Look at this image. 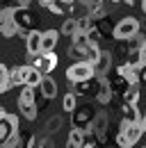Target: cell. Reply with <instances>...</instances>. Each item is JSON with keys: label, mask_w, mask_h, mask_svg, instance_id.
I'll return each mask as SVG.
<instances>
[{"label": "cell", "mask_w": 146, "mask_h": 148, "mask_svg": "<svg viewBox=\"0 0 146 148\" xmlns=\"http://www.w3.org/2000/svg\"><path fill=\"white\" fill-rule=\"evenodd\" d=\"M116 77H121L126 84H139V69L137 66H132L130 62H123V64H119L116 66Z\"/></svg>", "instance_id": "30bf717a"}, {"label": "cell", "mask_w": 146, "mask_h": 148, "mask_svg": "<svg viewBox=\"0 0 146 148\" xmlns=\"http://www.w3.org/2000/svg\"><path fill=\"white\" fill-rule=\"evenodd\" d=\"M107 123H110V116L105 112H96V119L91 123V134L96 137V144H107Z\"/></svg>", "instance_id": "8992f818"}, {"label": "cell", "mask_w": 146, "mask_h": 148, "mask_svg": "<svg viewBox=\"0 0 146 148\" xmlns=\"http://www.w3.org/2000/svg\"><path fill=\"white\" fill-rule=\"evenodd\" d=\"M123 103H128V105H137V100H139V84H130L126 91H123Z\"/></svg>", "instance_id": "7402d4cb"}, {"label": "cell", "mask_w": 146, "mask_h": 148, "mask_svg": "<svg viewBox=\"0 0 146 148\" xmlns=\"http://www.w3.org/2000/svg\"><path fill=\"white\" fill-rule=\"evenodd\" d=\"M142 134H144V128H142V123H130V121H121V125H119V134H116V144L121 148H132L139 139H142Z\"/></svg>", "instance_id": "6da1fadb"}, {"label": "cell", "mask_w": 146, "mask_h": 148, "mask_svg": "<svg viewBox=\"0 0 146 148\" xmlns=\"http://www.w3.org/2000/svg\"><path fill=\"white\" fill-rule=\"evenodd\" d=\"M121 112H123V119L126 121H130V123H142V114H139V110H137V105H128V103H123L121 105Z\"/></svg>", "instance_id": "2e32d148"}, {"label": "cell", "mask_w": 146, "mask_h": 148, "mask_svg": "<svg viewBox=\"0 0 146 148\" xmlns=\"http://www.w3.org/2000/svg\"><path fill=\"white\" fill-rule=\"evenodd\" d=\"M9 84H12V87L25 84V66H14V69H9Z\"/></svg>", "instance_id": "d6986e66"}, {"label": "cell", "mask_w": 146, "mask_h": 148, "mask_svg": "<svg viewBox=\"0 0 146 148\" xmlns=\"http://www.w3.org/2000/svg\"><path fill=\"white\" fill-rule=\"evenodd\" d=\"M14 21H16V27L21 34H30V32H34L36 30V23H39V18H36V14L30 9V7H18L16 12H14Z\"/></svg>", "instance_id": "3957f363"}, {"label": "cell", "mask_w": 146, "mask_h": 148, "mask_svg": "<svg viewBox=\"0 0 146 148\" xmlns=\"http://www.w3.org/2000/svg\"><path fill=\"white\" fill-rule=\"evenodd\" d=\"M62 107H64V112H71V114L78 110V96H75L71 89H69V93L64 96V100H62Z\"/></svg>", "instance_id": "484cf974"}, {"label": "cell", "mask_w": 146, "mask_h": 148, "mask_svg": "<svg viewBox=\"0 0 146 148\" xmlns=\"http://www.w3.org/2000/svg\"><path fill=\"white\" fill-rule=\"evenodd\" d=\"M62 125H64V119H62L59 114H55V116H50V119L46 121V132H48V134H55Z\"/></svg>", "instance_id": "4316f807"}, {"label": "cell", "mask_w": 146, "mask_h": 148, "mask_svg": "<svg viewBox=\"0 0 146 148\" xmlns=\"http://www.w3.org/2000/svg\"><path fill=\"white\" fill-rule=\"evenodd\" d=\"M28 148H41V137H30Z\"/></svg>", "instance_id": "e575fe53"}, {"label": "cell", "mask_w": 146, "mask_h": 148, "mask_svg": "<svg viewBox=\"0 0 146 148\" xmlns=\"http://www.w3.org/2000/svg\"><path fill=\"white\" fill-rule=\"evenodd\" d=\"M107 16V7L103 5V7H98V9H94V12H89V18L91 21H98V18H105Z\"/></svg>", "instance_id": "4dcf8cb0"}, {"label": "cell", "mask_w": 146, "mask_h": 148, "mask_svg": "<svg viewBox=\"0 0 146 148\" xmlns=\"http://www.w3.org/2000/svg\"><path fill=\"white\" fill-rule=\"evenodd\" d=\"M57 41H59V30H46L43 37H41V50L43 53H53Z\"/></svg>", "instance_id": "7c38bea8"}, {"label": "cell", "mask_w": 146, "mask_h": 148, "mask_svg": "<svg viewBox=\"0 0 146 148\" xmlns=\"http://www.w3.org/2000/svg\"><path fill=\"white\" fill-rule=\"evenodd\" d=\"M82 148H96V144H91V141H89V144H85Z\"/></svg>", "instance_id": "b9f144b4"}, {"label": "cell", "mask_w": 146, "mask_h": 148, "mask_svg": "<svg viewBox=\"0 0 146 148\" xmlns=\"http://www.w3.org/2000/svg\"><path fill=\"white\" fill-rule=\"evenodd\" d=\"M85 146V132L78 128H71L69 139H66V148H82Z\"/></svg>", "instance_id": "e0dca14e"}, {"label": "cell", "mask_w": 146, "mask_h": 148, "mask_svg": "<svg viewBox=\"0 0 146 148\" xmlns=\"http://www.w3.org/2000/svg\"><path fill=\"white\" fill-rule=\"evenodd\" d=\"M112 5H126V7H130V5H135V0H110Z\"/></svg>", "instance_id": "d590c367"}, {"label": "cell", "mask_w": 146, "mask_h": 148, "mask_svg": "<svg viewBox=\"0 0 146 148\" xmlns=\"http://www.w3.org/2000/svg\"><path fill=\"white\" fill-rule=\"evenodd\" d=\"M0 148H7V144H0Z\"/></svg>", "instance_id": "f6af8a7d"}, {"label": "cell", "mask_w": 146, "mask_h": 148, "mask_svg": "<svg viewBox=\"0 0 146 148\" xmlns=\"http://www.w3.org/2000/svg\"><path fill=\"white\" fill-rule=\"evenodd\" d=\"M112 96H114V91H112V84H110L107 77H105V82H103L101 91L96 93V100H98L101 105H110V103H112Z\"/></svg>", "instance_id": "ac0fdd59"}, {"label": "cell", "mask_w": 146, "mask_h": 148, "mask_svg": "<svg viewBox=\"0 0 146 148\" xmlns=\"http://www.w3.org/2000/svg\"><path fill=\"white\" fill-rule=\"evenodd\" d=\"M142 12L146 14V0H142Z\"/></svg>", "instance_id": "ee69618b"}, {"label": "cell", "mask_w": 146, "mask_h": 148, "mask_svg": "<svg viewBox=\"0 0 146 148\" xmlns=\"http://www.w3.org/2000/svg\"><path fill=\"white\" fill-rule=\"evenodd\" d=\"M53 2H55V0H39V5H41V7H50Z\"/></svg>", "instance_id": "74e56055"}, {"label": "cell", "mask_w": 146, "mask_h": 148, "mask_svg": "<svg viewBox=\"0 0 146 148\" xmlns=\"http://www.w3.org/2000/svg\"><path fill=\"white\" fill-rule=\"evenodd\" d=\"M41 148H53V141L48 137H41Z\"/></svg>", "instance_id": "8d00e7d4"}, {"label": "cell", "mask_w": 146, "mask_h": 148, "mask_svg": "<svg viewBox=\"0 0 146 148\" xmlns=\"http://www.w3.org/2000/svg\"><path fill=\"white\" fill-rule=\"evenodd\" d=\"M82 57H85V62H89V64H96V62H98V57H101V48H98V43H89V46L85 48Z\"/></svg>", "instance_id": "cb8c5ba5"}, {"label": "cell", "mask_w": 146, "mask_h": 148, "mask_svg": "<svg viewBox=\"0 0 146 148\" xmlns=\"http://www.w3.org/2000/svg\"><path fill=\"white\" fill-rule=\"evenodd\" d=\"M5 144H7V148H23V141H21V134H18V132L14 137H9Z\"/></svg>", "instance_id": "d6a6232c"}, {"label": "cell", "mask_w": 146, "mask_h": 148, "mask_svg": "<svg viewBox=\"0 0 146 148\" xmlns=\"http://www.w3.org/2000/svg\"><path fill=\"white\" fill-rule=\"evenodd\" d=\"M18 110L23 112V116L28 121H34L36 114H39V105L36 103H18Z\"/></svg>", "instance_id": "44dd1931"}, {"label": "cell", "mask_w": 146, "mask_h": 148, "mask_svg": "<svg viewBox=\"0 0 146 148\" xmlns=\"http://www.w3.org/2000/svg\"><path fill=\"white\" fill-rule=\"evenodd\" d=\"M43 77H46V75H41L34 66H28V64H25V84H28V87H34L36 89V87L41 84Z\"/></svg>", "instance_id": "9a60e30c"}, {"label": "cell", "mask_w": 146, "mask_h": 148, "mask_svg": "<svg viewBox=\"0 0 146 148\" xmlns=\"http://www.w3.org/2000/svg\"><path fill=\"white\" fill-rule=\"evenodd\" d=\"M16 2H18V7H30L32 0H16Z\"/></svg>", "instance_id": "f35d334b"}, {"label": "cell", "mask_w": 146, "mask_h": 148, "mask_svg": "<svg viewBox=\"0 0 146 148\" xmlns=\"http://www.w3.org/2000/svg\"><path fill=\"white\" fill-rule=\"evenodd\" d=\"M18 103H36V93H34V87H23V91L18 93Z\"/></svg>", "instance_id": "83f0119b"}, {"label": "cell", "mask_w": 146, "mask_h": 148, "mask_svg": "<svg viewBox=\"0 0 146 148\" xmlns=\"http://www.w3.org/2000/svg\"><path fill=\"white\" fill-rule=\"evenodd\" d=\"M139 77H142V80H146V66H142V69H139Z\"/></svg>", "instance_id": "ab89813d"}, {"label": "cell", "mask_w": 146, "mask_h": 148, "mask_svg": "<svg viewBox=\"0 0 146 148\" xmlns=\"http://www.w3.org/2000/svg\"><path fill=\"white\" fill-rule=\"evenodd\" d=\"M142 128H144V132H146V114H144V119H142Z\"/></svg>", "instance_id": "7bdbcfd3"}, {"label": "cell", "mask_w": 146, "mask_h": 148, "mask_svg": "<svg viewBox=\"0 0 146 148\" xmlns=\"http://www.w3.org/2000/svg\"><path fill=\"white\" fill-rule=\"evenodd\" d=\"M59 34H64V37H75L78 34V21L73 18V16H69V18L62 23V30H59Z\"/></svg>", "instance_id": "ffe728a7"}, {"label": "cell", "mask_w": 146, "mask_h": 148, "mask_svg": "<svg viewBox=\"0 0 146 148\" xmlns=\"http://www.w3.org/2000/svg\"><path fill=\"white\" fill-rule=\"evenodd\" d=\"M39 91H41V96H43L46 100H53L55 96H57V82H55L50 75H46V77L41 80V84H39Z\"/></svg>", "instance_id": "4fadbf2b"}, {"label": "cell", "mask_w": 146, "mask_h": 148, "mask_svg": "<svg viewBox=\"0 0 146 148\" xmlns=\"http://www.w3.org/2000/svg\"><path fill=\"white\" fill-rule=\"evenodd\" d=\"M7 89H12V84H9V69L5 64H0V93H5Z\"/></svg>", "instance_id": "f1b7e54d"}, {"label": "cell", "mask_w": 146, "mask_h": 148, "mask_svg": "<svg viewBox=\"0 0 146 148\" xmlns=\"http://www.w3.org/2000/svg\"><path fill=\"white\" fill-rule=\"evenodd\" d=\"M98 39H101V27L94 25V27L89 30V41H91V43H98Z\"/></svg>", "instance_id": "836d02e7"}, {"label": "cell", "mask_w": 146, "mask_h": 148, "mask_svg": "<svg viewBox=\"0 0 146 148\" xmlns=\"http://www.w3.org/2000/svg\"><path fill=\"white\" fill-rule=\"evenodd\" d=\"M91 77H96V69H94V64L89 62H75L71 64L69 69H66V80H69V84H78V82H87Z\"/></svg>", "instance_id": "7a4b0ae2"}, {"label": "cell", "mask_w": 146, "mask_h": 148, "mask_svg": "<svg viewBox=\"0 0 146 148\" xmlns=\"http://www.w3.org/2000/svg\"><path fill=\"white\" fill-rule=\"evenodd\" d=\"M41 37H43V32H39V30L30 32V34L25 37V48H28V55L39 57L41 53H43V50H41Z\"/></svg>", "instance_id": "8fae6325"}, {"label": "cell", "mask_w": 146, "mask_h": 148, "mask_svg": "<svg viewBox=\"0 0 146 148\" xmlns=\"http://www.w3.org/2000/svg\"><path fill=\"white\" fill-rule=\"evenodd\" d=\"M94 119H96V112L91 110L89 105H87V107H78V110L71 114V125L78 128V130H82V132H89Z\"/></svg>", "instance_id": "5b68a950"}, {"label": "cell", "mask_w": 146, "mask_h": 148, "mask_svg": "<svg viewBox=\"0 0 146 148\" xmlns=\"http://www.w3.org/2000/svg\"><path fill=\"white\" fill-rule=\"evenodd\" d=\"M135 34H139V21L135 18V16L121 18L114 25V30H112V37L116 39V41H128V39H132Z\"/></svg>", "instance_id": "277c9868"}, {"label": "cell", "mask_w": 146, "mask_h": 148, "mask_svg": "<svg viewBox=\"0 0 146 148\" xmlns=\"http://www.w3.org/2000/svg\"><path fill=\"white\" fill-rule=\"evenodd\" d=\"M64 2H69V5H71V2H73V0H64Z\"/></svg>", "instance_id": "bcb514c9"}, {"label": "cell", "mask_w": 146, "mask_h": 148, "mask_svg": "<svg viewBox=\"0 0 146 148\" xmlns=\"http://www.w3.org/2000/svg\"><path fill=\"white\" fill-rule=\"evenodd\" d=\"M146 66V41L142 43V48L137 50V69H142Z\"/></svg>", "instance_id": "1f68e13d"}, {"label": "cell", "mask_w": 146, "mask_h": 148, "mask_svg": "<svg viewBox=\"0 0 146 148\" xmlns=\"http://www.w3.org/2000/svg\"><path fill=\"white\" fill-rule=\"evenodd\" d=\"M80 5H82L87 12H94V9L103 7V0H80Z\"/></svg>", "instance_id": "f546056e"}, {"label": "cell", "mask_w": 146, "mask_h": 148, "mask_svg": "<svg viewBox=\"0 0 146 148\" xmlns=\"http://www.w3.org/2000/svg\"><path fill=\"white\" fill-rule=\"evenodd\" d=\"M144 148H146V146H144Z\"/></svg>", "instance_id": "7dc6e473"}, {"label": "cell", "mask_w": 146, "mask_h": 148, "mask_svg": "<svg viewBox=\"0 0 146 148\" xmlns=\"http://www.w3.org/2000/svg\"><path fill=\"white\" fill-rule=\"evenodd\" d=\"M57 62H59V57L55 55V50H53V53H41V55L36 57V62H34V69L41 75H48V73H53V71H55Z\"/></svg>", "instance_id": "ba28073f"}, {"label": "cell", "mask_w": 146, "mask_h": 148, "mask_svg": "<svg viewBox=\"0 0 146 148\" xmlns=\"http://www.w3.org/2000/svg\"><path fill=\"white\" fill-rule=\"evenodd\" d=\"M14 7H2L0 9V34L2 37H14L18 34L16 21H14Z\"/></svg>", "instance_id": "52a82bcc"}, {"label": "cell", "mask_w": 146, "mask_h": 148, "mask_svg": "<svg viewBox=\"0 0 146 148\" xmlns=\"http://www.w3.org/2000/svg\"><path fill=\"white\" fill-rule=\"evenodd\" d=\"M18 132V116L16 114H7L2 121H0V144H5L9 137H14Z\"/></svg>", "instance_id": "9c48e42d"}, {"label": "cell", "mask_w": 146, "mask_h": 148, "mask_svg": "<svg viewBox=\"0 0 146 148\" xmlns=\"http://www.w3.org/2000/svg\"><path fill=\"white\" fill-rule=\"evenodd\" d=\"M7 114H9V112L5 110V107H0V121H2V119H5V116H7Z\"/></svg>", "instance_id": "60d3db41"}, {"label": "cell", "mask_w": 146, "mask_h": 148, "mask_svg": "<svg viewBox=\"0 0 146 148\" xmlns=\"http://www.w3.org/2000/svg\"><path fill=\"white\" fill-rule=\"evenodd\" d=\"M48 9H50L53 14H59V16H69V14L73 12V7L69 5V2H64V0H55Z\"/></svg>", "instance_id": "603a6c76"}, {"label": "cell", "mask_w": 146, "mask_h": 148, "mask_svg": "<svg viewBox=\"0 0 146 148\" xmlns=\"http://www.w3.org/2000/svg\"><path fill=\"white\" fill-rule=\"evenodd\" d=\"M112 57H114V53H112V50H101V57H98V62L94 64V69H96V75H105V73H107V69L112 66Z\"/></svg>", "instance_id": "5bb4252c"}, {"label": "cell", "mask_w": 146, "mask_h": 148, "mask_svg": "<svg viewBox=\"0 0 146 148\" xmlns=\"http://www.w3.org/2000/svg\"><path fill=\"white\" fill-rule=\"evenodd\" d=\"M75 21H78V34H89V30L94 27V21L89 18V14L75 16Z\"/></svg>", "instance_id": "d4e9b609"}]
</instances>
